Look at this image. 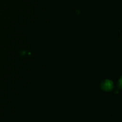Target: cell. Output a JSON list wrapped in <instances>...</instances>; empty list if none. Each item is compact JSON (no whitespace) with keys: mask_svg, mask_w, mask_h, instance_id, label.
I'll return each instance as SVG.
<instances>
[{"mask_svg":"<svg viewBox=\"0 0 122 122\" xmlns=\"http://www.w3.org/2000/svg\"><path fill=\"white\" fill-rule=\"evenodd\" d=\"M101 88L104 91H110L113 88V82L110 80H105L101 83Z\"/></svg>","mask_w":122,"mask_h":122,"instance_id":"6da1fadb","label":"cell"}]
</instances>
